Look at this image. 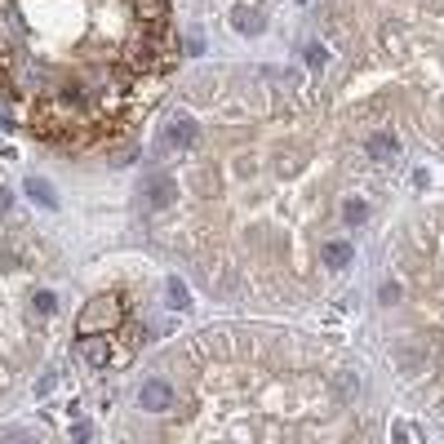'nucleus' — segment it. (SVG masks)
<instances>
[{
    "instance_id": "0eeeda50",
    "label": "nucleus",
    "mask_w": 444,
    "mask_h": 444,
    "mask_svg": "<svg viewBox=\"0 0 444 444\" xmlns=\"http://www.w3.org/2000/svg\"><path fill=\"white\" fill-rule=\"evenodd\" d=\"M320 258H324V267H347L355 258V249L347 240H329V244H320Z\"/></svg>"
},
{
    "instance_id": "9b49d317",
    "label": "nucleus",
    "mask_w": 444,
    "mask_h": 444,
    "mask_svg": "<svg viewBox=\"0 0 444 444\" xmlns=\"http://www.w3.org/2000/svg\"><path fill=\"white\" fill-rule=\"evenodd\" d=\"M307 62H311V67H324V49L311 45V49H307Z\"/></svg>"
},
{
    "instance_id": "f8f14e48",
    "label": "nucleus",
    "mask_w": 444,
    "mask_h": 444,
    "mask_svg": "<svg viewBox=\"0 0 444 444\" xmlns=\"http://www.w3.org/2000/svg\"><path fill=\"white\" fill-rule=\"evenodd\" d=\"M9 205H13V200H9V191H5V187H0V213H5Z\"/></svg>"
},
{
    "instance_id": "423d86ee",
    "label": "nucleus",
    "mask_w": 444,
    "mask_h": 444,
    "mask_svg": "<svg viewBox=\"0 0 444 444\" xmlns=\"http://www.w3.org/2000/svg\"><path fill=\"white\" fill-rule=\"evenodd\" d=\"M80 355H85L93 369H103L107 360H111V342H107V338H93V334H85V338H80Z\"/></svg>"
},
{
    "instance_id": "7ed1b4c3",
    "label": "nucleus",
    "mask_w": 444,
    "mask_h": 444,
    "mask_svg": "<svg viewBox=\"0 0 444 444\" xmlns=\"http://www.w3.org/2000/svg\"><path fill=\"white\" fill-rule=\"evenodd\" d=\"M138 404H142V409H152V414H164V409H173V391H169V382H160V377L142 382Z\"/></svg>"
},
{
    "instance_id": "1a4fd4ad",
    "label": "nucleus",
    "mask_w": 444,
    "mask_h": 444,
    "mask_svg": "<svg viewBox=\"0 0 444 444\" xmlns=\"http://www.w3.org/2000/svg\"><path fill=\"white\" fill-rule=\"evenodd\" d=\"M236 27L240 31H262V18H258V13H249V9H236Z\"/></svg>"
},
{
    "instance_id": "20e7f679",
    "label": "nucleus",
    "mask_w": 444,
    "mask_h": 444,
    "mask_svg": "<svg viewBox=\"0 0 444 444\" xmlns=\"http://www.w3.org/2000/svg\"><path fill=\"white\" fill-rule=\"evenodd\" d=\"M365 152H369L373 160H391V156H400V138L391 134V129H377V134H369Z\"/></svg>"
},
{
    "instance_id": "39448f33",
    "label": "nucleus",
    "mask_w": 444,
    "mask_h": 444,
    "mask_svg": "<svg viewBox=\"0 0 444 444\" xmlns=\"http://www.w3.org/2000/svg\"><path fill=\"white\" fill-rule=\"evenodd\" d=\"M195 142V125L187 116H173L169 129H164V147H178V152H187V147Z\"/></svg>"
},
{
    "instance_id": "9d476101",
    "label": "nucleus",
    "mask_w": 444,
    "mask_h": 444,
    "mask_svg": "<svg viewBox=\"0 0 444 444\" xmlns=\"http://www.w3.org/2000/svg\"><path fill=\"white\" fill-rule=\"evenodd\" d=\"M169 298H173V307H187L191 298H187V285H178V280H169Z\"/></svg>"
},
{
    "instance_id": "6e6552de",
    "label": "nucleus",
    "mask_w": 444,
    "mask_h": 444,
    "mask_svg": "<svg viewBox=\"0 0 444 444\" xmlns=\"http://www.w3.org/2000/svg\"><path fill=\"white\" fill-rule=\"evenodd\" d=\"M27 191H31V195H36V200H40L45 209H54V205H58V195H54V187H49V183H40V178H31V183H27Z\"/></svg>"
},
{
    "instance_id": "f257e3e1",
    "label": "nucleus",
    "mask_w": 444,
    "mask_h": 444,
    "mask_svg": "<svg viewBox=\"0 0 444 444\" xmlns=\"http://www.w3.org/2000/svg\"><path fill=\"white\" fill-rule=\"evenodd\" d=\"M116 320H120V302H111V298H98V302L85 311V316H80V334H93L98 324H103V329H111Z\"/></svg>"
},
{
    "instance_id": "f03ea898",
    "label": "nucleus",
    "mask_w": 444,
    "mask_h": 444,
    "mask_svg": "<svg viewBox=\"0 0 444 444\" xmlns=\"http://www.w3.org/2000/svg\"><path fill=\"white\" fill-rule=\"evenodd\" d=\"M142 195H147V205L152 209H164V205H173V195H178V183L169 173H152L142 183Z\"/></svg>"
}]
</instances>
